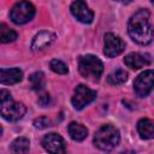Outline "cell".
Instances as JSON below:
<instances>
[{
  "instance_id": "obj_1",
  "label": "cell",
  "mask_w": 154,
  "mask_h": 154,
  "mask_svg": "<svg viewBox=\"0 0 154 154\" xmlns=\"http://www.w3.org/2000/svg\"><path fill=\"white\" fill-rule=\"evenodd\" d=\"M129 36L138 45L146 46L152 42L154 37V26L150 23V13L148 10H138L129 20Z\"/></svg>"
},
{
  "instance_id": "obj_2",
  "label": "cell",
  "mask_w": 154,
  "mask_h": 154,
  "mask_svg": "<svg viewBox=\"0 0 154 154\" xmlns=\"http://www.w3.org/2000/svg\"><path fill=\"white\" fill-rule=\"evenodd\" d=\"M119 141H120L119 130L111 124L102 125L95 132V136H94L95 147H97L101 150H106V152L116 148L119 144Z\"/></svg>"
},
{
  "instance_id": "obj_3",
  "label": "cell",
  "mask_w": 154,
  "mask_h": 154,
  "mask_svg": "<svg viewBox=\"0 0 154 154\" xmlns=\"http://www.w3.org/2000/svg\"><path fill=\"white\" fill-rule=\"evenodd\" d=\"M78 70L84 78L91 81H99L103 72V64L97 57L93 54H87L79 57Z\"/></svg>"
},
{
  "instance_id": "obj_4",
  "label": "cell",
  "mask_w": 154,
  "mask_h": 154,
  "mask_svg": "<svg viewBox=\"0 0 154 154\" xmlns=\"http://www.w3.org/2000/svg\"><path fill=\"white\" fill-rule=\"evenodd\" d=\"M35 16V7L29 1H19L17 2L10 13L11 20L16 24H25L30 22Z\"/></svg>"
},
{
  "instance_id": "obj_5",
  "label": "cell",
  "mask_w": 154,
  "mask_h": 154,
  "mask_svg": "<svg viewBox=\"0 0 154 154\" xmlns=\"http://www.w3.org/2000/svg\"><path fill=\"white\" fill-rule=\"evenodd\" d=\"M95 99H96V91L95 90L88 88L84 84H79L75 89L71 102H72V106L79 111V109H83L90 102H93Z\"/></svg>"
},
{
  "instance_id": "obj_6",
  "label": "cell",
  "mask_w": 154,
  "mask_h": 154,
  "mask_svg": "<svg viewBox=\"0 0 154 154\" xmlns=\"http://www.w3.org/2000/svg\"><path fill=\"white\" fill-rule=\"evenodd\" d=\"M154 87V71L146 70L140 73L134 82L135 94L140 97H146Z\"/></svg>"
},
{
  "instance_id": "obj_7",
  "label": "cell",
  "mask_w": 154,
  "mask_h": 154,
  "mask_svg": "<svg viewBox=\"0 0 154 154\" xmlns=\"http://www.w3.org/2000/svg\"><path fill=\"white\" fill-rule=\"evenodd\" d=\"M25 112H26V107L24 106V103L14 102L12 100L2 102L1 108H0V113H1L2 118L6 120H10V122L19 120L20 118H23Z\"/></svg>"
},
{
  "instance_id": "obj_8",
  "label": "cell",
  "mask_w": 154,
  "mask_h": 154,
  "mask_svg": "<svg viewBox=\"0 0 154 154\" xmlns=\"http://www.w3.org/2000/svg\"><path fill=\"white\" fill-rule=\"evenodd\" d=\"M124 49H125V43L119 36H117L112 32H107L105 35V37H103V53L106 57L114 58V57L119 55Z\"/></svg>"
},
{
  "instance_id": "obj_9",
  "label": "cell",
  "mask_w": 154,
  "mask_h": 154,
  "mask_svg": "<svg viewBox=\"0 0 154 154\" xmlns=\"http://www.w3.org/2000/svg\"><path fill=\"white\" fill-rule=\"evenodd\" d=\"M70 11L77 20L84 24H90L94 19V12L88 7L84 0H75L70 6Z\"/></svg>"
},
{
  "instance_id": "obj_10",
  "label": "cell",
  "mask_w": 154,
  "mask_h": 154,
  "mask_svg": "<svg viewBox=\"0 0 154 154\" xmlns=\"http://www.w3.org/2000/svg\"><path fill=\"white\" fill-rule=\"evenodd\" d=\"M41 144L49 153L58 154V153H65V150H66V143H65L64 138L55 132L45 135L41 141Z\"/></svg>"
},
{
  "instance_id": "obj_11",
  "label": "cell",
  "mask_w": 154,
  "mask_h": 154,
  "mask_svg": "<svg viewBox=\"0 0 154 154\" xmlns=\"http://www.w3.org/2000/svg\"><path fill=\"white\" fill-rule=\"evenodd\" d=\"M57 36L54 32L49 31V30H42L40 32H37L31 42V51L37 52V51H42L47 47H49L54 41H55Z\"/></svg>"
},
{
  "instance_id": "obj_12",
  "label": "cell",
  "mask_w": 154,
  "mask_h": 154,
  "mask_svg": "<svg viewBox=\"0 0 154 154\" xmlns=\"http://www.w3.org/2000/svg\"><path fill=\"white\" fill-rule=\"evenodd\" d=\"M150 61H152V59H150L149 54H143V53H137V52L129 53L124 58L125 65L132 70H138L144 66H148L150 64Z\"/></svg>"
},
{
  "instance_id": "obj_13",
  "label": "cell",
  "mask_w": 154,
  "mask_h": 154,
  "mask_svg": "<svg viewBox=\"0 0 154 154\" xmlns=\"http://www.w3.org/2000/svg\"><path fill=\"white\" fill-rule=\"evenodd\" d=\"M23 78L22 70L13 67V69H1L0 70V82L2 84H16L20 82Z\"/></svg>"
},
{
  "instance_id": "obj_14",
  "label": "cell",
  "mask_w": 154,
  "mask_h": 154,
  "mask_svg": "<svg viewBox=\"0 0 154 154\" xmlns=\"http://www.w3.org/2000/svg\"><path fill=\"white\" fill-rule=\"evenodd\" d=\"M137 131L143 140H152L154 138V119L143 118L140 119L137 123Z\"/></svg>"
},
{
  "instance_id": "obj_15",
  "label": "cell",
  "mask_w": 154,
  "mask_h": 154,
  "mask_svg": "<svg viewBox=\"0 0 154 154\" xmlns=\"http://www.w3.org/2000/svg\"><path fill=\"white\" fill-rule=\"evenodd\" d=\"M67 131H69L70 137L73 141H77V142L83 141L88 136V129L84 125H82L79 123H76V122H72V123L69 124Z\"/></svg>"
},
{
  "instance_id": "obj_16",
  "label": "cell",
  "mask_w": 154,
  "mask_h": 154,
  "mask_svg": "<svg viewBox=\"0 0 154 154\" xmlns=\"http://www.w3.org/2000/svg\"><path fill=\"white\" fill-rule=\"evenodd\" d=\"M128 79V72L125 70H122V69H118V70H114L113 72H111L108 76H107V82L111 84V85H119V84H123L124 82H126Z\"/></svg>"
},
{
  "instance_id": "obj_17",
  "label": "cell",
  "mask_w": 154,
  "mask_h": 154,
  "mask_svg": "<svg viewBox=\"0 0 154 154\" xmlns=\"http://www.w3.org/2000/svg\"><path fill=\"white\" fill-rule=\"evenodd\" d=\"M29 148H30V142L25 137H18L11 144V150L13 153H26Z\"/></svg>"
},
{
  "instance_id": "obj_18",
  "label": "cell",
  "mask_w": 154,
  "mask_h": 154,
  "mask_svg": "<svg viewBox=\"0 0 154 154\" xmlns=\"http://www.w3.org/2000/svg\"><path fill=\"white\" fill-rule=\"evenodd\" d=\"M18 37L17 32L10 28H7L4 23L0 25V40L2 43H8V42H13L16 38Z\"/></svg>"
},
{
  "instance_id": "obj_19",
  "label": "cell",
  "mask_w": 154,
  "mask_h": 154,
  "mask_svg": "<svg viewBox=\"0 0 154 154\" xmlns=\"http://www.w3.org/2000/svg\"><path fill=\"white\" fill-rule=\"evenodd\" d=\"M29 82L34 90H42L45 87V75L42 72H34L30 75Z\"/></svg>"
},
{
  "instance_id": "obj_20",
  "label": "cell",
  "mask_w": 154,
  "mask_h": 154,
  "mask_svg": "<svg viewBox=\"0 0 154 154\" xmlns=\"http://www.w3.org/2000/svg\"><path fill=\"white\" fill-rule=\"evenodd\" d=\"M49 67H51V70H52L53 72H55V73H58V75H65V73H67V71H69L66 64H65L64 61L59 60V59H53V60H51Z\"/></svg>"
},
{
  "instance_id": "obj_21",
  "label": "cell",
  "mask_w": 154,
  "mask_h": 154,
  "mask_svg": "<svg viewBox=\"0 0 154 154\" xmlns=\"http://www.w3.org/2000/svg\"><path fill=\"white\" fill-rule=\"evenodd\" d=\"M34 125L37 129H46V128L51 126V120L47 117L42 116V117H38V118H36L34 120Z\"/></svg>"
},
{
  "instance_id": "obj_22",
  "label": "cell",
  "mask_w": 154,
  "mask_h": 154,
  "mask_svg": "<svg viewBox=\"0 0 154 154\" xmlns=\"http://www.w3.org/2000/svg\"><path fill=\"white\" fill-rule=\"evenodd\" d=\"M8 100H12L11 93L8 90H6V89H1V91H0V101H1V103L2 102H6Z\"/></svg>"
},
{
  "instance_id": "obj_23",
  "label": "cell",
  "mask_w": 154,
  "mask_h": 154,
  "mask_svg": "<svg viewBox=\"0 0 154 154\" xmlns=\"http://www.w3.org/2000/svg\"><path fill=\"white\" fill-rule=\"evenodd\" d=\"M38 103L42 106V107H46L48 103H49V95L47 93H42L38 97Z\"/></svg>"
},
{
  "instance_id": "obj_24",
  "label": "cell",
  "mask_w": 154,
  "mask_h": 154,
  "mask_svg": "<svg viewBox=\"0 0 154 154\" xmlns=\"http://www.w3.org/2000/svg\"><path fill=\"white\" fill-rule=\"evenodd\" d=\"M118 1H120L122 4H125V5H128V4L132 2V0H118Z\"/></svg>"
},
{
  "instance_id": "obj_25",
  "label": "cell",
  "mask_w": 154,
  "mask_h": 154,
  "mask_svg": "<svg viewBox=\"0 0 154 154\" xmlns=\"http://www.w3.org/2000/svg\"><path fill=\"white\" fill-rule=\"evenodd\" d=\"M152 2H153V5H154V0H152Z\"/></svg>"
}]
</instances>
